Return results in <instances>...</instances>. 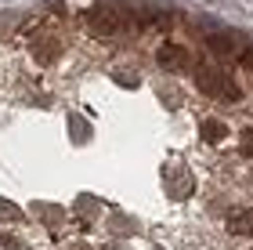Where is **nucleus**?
<instances>
[{
    "instance_id": "1",
    "label": "nucleus",
    "mask_w": 253,
    "mask_h": 250,
    "mask_svg": "<svg viewBox=\"0 0 253 250\" xmlns=\"http://www.w3.org/2000/svg\"><path fill=\"white\" fill-rule=\"evenodd\" d=\"M123 18H126V15L120 11L116 0H101V4H94V7L84 15L90 37H116L120 26H123Z\"/></svg>"
},
{
    "instance_id": "2",
    "label": "nucleus",
    "mask_w": 253,
    "mask_h": 250,
    "mask_svg": "<svg viewBox=\"0 0 253 250\" xmlns=\"http://www.w3.org/2000/svg\"><path fill=\"white\" fill-rule=\"evenodd\" d=\"M195 87H199L203 95H210V98H228V101L239 98V87L228 80L221 69H213V65H199V69H195Z\"/></svg>"
},
{
    "instance_id": "3",
    "label": "nucleus",
    "mask_w": 253,
    "mask_h": 250,
    "mask_svg": "<svg viewBox=\"0 0 253 250\" xmlns=\"http://www.w3.org/2000/svg\"><path fill=\"white\" fill-rule=\"evenodd\" d=\"M206 48H210V54H217L221 62H232V58L243 54V44H239L232 33H210V37H206Z\"/></svg>"
},
{
    "instance_id": "4",
    "label": "nucleus",
    "mask_w": 253,
    "mask_h": 250,
    "mask_svg": "<svg viewBox=\"0 0 253 250\" xmlns=\"http://www.w3.org/2000/svg\"><path fill=\"white\" fill-rule=\"evenodd\" d=\"M156 62L163 65V69H170V73H181L188 65V51L181 48V44H163V48L156 51Z\"/></svg>"
},
{
    "instance_id": "5",
    "label": "nucleus",
    "mask_w": 253,
    "mask_h": 250,
    "mask_svg": "<svg viewBox=\"0 0 253 250\" xmlns=\"http://www.w3.org/2000/svg\"><path fill=\"white\" fill-rule=\"evenodd\" d=\"M62 54V44L54 40V37H40V40H33V58H37L40 65H51L54 58Z\"/></svg>"
},
{
    "instance_id": "6",
    "label": "nucleus",
    "mask_w": 253,
    "mask_h": 250,
    "mask_svg": "<svg viewBox=\"0 0 253 250\" xmlns=\"http://www.w3.org/2000/svg\"><path fill=\"white\" fill-rule=\"evenodd\" d=\"M228 232H232V236H250L253 232V210L235 207L232 214H228Z\"/></svg>"
},
{
    "instance_id": "7",
    "label": "nucleus",
    "mask_w": 253,
    "mask_h": 250,
    "mask_svg": "<svg viewBox=\"0 0 253 250\" xmlns=\"http://www.w3.org/2000/svg\"><path fill=\"white\" fill-rule=\"evenodd\" d=\"M203 142L206 145H217V142H224V134H228V127L224 123H217V120H203Z\"/></svg>"
},
{
    "instance_id": "8",
    "label": "nucleus",
    "mask_w": 253,
    "mask_h": 250,
    "mask_svg": "<svg viewBox=\"0 0 253 250\" xmlns=\"http://www.w3.org/2000/svg\"><path fill=\"white\" fill-rule=\"evenodd\" d=\"M0 218H11V221H18L22 214H18V207H11L7 200H0Z\"/></svg>"
},
{
    "instance_id": "9",
    "label": "nucleus",
    "mask_w": 253,
    "mask_h": 250,
    "mask_svg": "<svg viewBox=\"0 0 253 250\" xmlns=\"http://www.w3.org/2000/svg\"><path fill=\"white\" fill-rule=\"evenodd\" d=\"M116 80H120L123 87H130V84L137 87V76H130V73H116Z\"/></svg>"
},
{
    "instance_id": "10",
    "label": "nucleus",
    "mask_w": 253,
    "mask_h": 250,
    "mask_svg": "<svg viewBox=\"0 0 253 250\" xmlns=\"http://www.w3.org/2000/svg\"><path fill=\"white\" fill-rule=\"evenodd\" d=\"M243 152L253 156V131H246V138H243Z\"/></svg>"
}]
</instances>
